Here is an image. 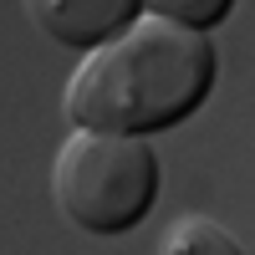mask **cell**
<instances>
[{"instance_id": "cell-1", "label": "cell", "mask_w": 255, "mask_h": 255, "mask_svg": "<svg viewBox=\"0 0 255 255\" xmlns=\"http://www.w3.org/2000/svg\"><path fill=\"white\" fill-rule=\"evenodd\" d=\"M215 67L220 56L209 46V31H189L143 10L133 26L77 61L61 92V113L72 128L148 138L184 123L209 97Z\"/></svg>"}, {"instance_id": "cell-2", "label": "cell", "mask_w": 255, "mask_h": 255, "mask_svg": "<svg viewBox=\"0 0 255 255\" xmlns=\"http://www.w3.org/2000/svg\"><path fill=\"white\" fill-rule=\"evenodd\" d=\"M153 189H158V158L148 138L77 128L51 163V199L61 220L87 235H118V230L138 225L153 204Z\"/></svg>"}, {"instance_id": "cell-3", "label": "cell", "mask_w": 255, "mask_h": 255, "mask_svg": "<svg viewBox=\"0 0 255 255\" xmlns=\"http://www.w3.org/2000/svg\"><path fill=\"white\" fill-rule=\"evenodd\" d=\"M26 10L46 36L67 41V46H82V51L102 46L108 36H118L123 26H133L143 15L138 0H31Z\"/></svg>"}, {"instance_id": "cell-4", "label": "cell", "mask_w": 255, "mask_h": 255, "mask_svg": "<svg viewBox=\"0 0 255 255\" xmlns=\"http://www.w3.org/2000/svg\"><path fill=\"white\" fill-rule=\"evenodd\" d=\"M194 250H209V255H245V245L230 235L225 225L204 220V215H184L174 230H163V255H194Z\"/></svg>"}, {"instance_id": "cell-5", "label": "cell", "mask_w": 255, "mask_h": 255, "mask_svg": "<svg viewBox=\"0 0 255 255\" xmlns=\"http://www.w3.org/2000/svg\"><path fill=\"white\" fill-rule=\"evenodd\" d=\"M230 5L235 0H148L143 10L174 20V26H189V31H209V26H220L230 15Z\"/></svg>"}]
</instances>
